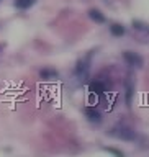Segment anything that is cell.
Masks as SVG:
<instances>
[{
  "label": "cell",
  "instance_id": "cell-1",
  "mask_svg": "<svg viewBox=\"0 0 149 157\" xmlns=\"http://www.w3.org/2000/svg\"><path fill=\"white\" fill-rule=\"evenodd\" d=\"M113 136H116L121 141H133L136 137V132L128 126H116L113 129Z\"/></svg>",
  "mask_w": 149,
  "mask_h": 157
},
{
  "label": "cell",
  "instance_id": "cell-2",
  "mask_svg": "<svg viewBox=\"0 0 149 157\" xmlns=\"http://www.w3.org/2000/svg\"><path fill=\"white\" fill-rule=\"evenodd\" d=\"M123 57L128 62V66H131V67H143V64H144L143 57L138 52H133V51H125L123 52Z\"/></svg>",
  "mask_w": 149,
  "mask_h": 157
},
{
  "label": "cell",
  "instance_id": "cell-3",
  "mask_svg": "<svg viewBox=\"0 0 149 157\" xmlns=\"http://www.w3.org/2000/svg\"><path fill=\"white\" fill-rule=\"evenodd\" d=\"M85 116L88 118V121H92V123H100L102 121L100 111H98L97 108H93V106H87L85 108Z\"/></svg>",
  "mask_w": 149,
  "mask_h": 157
},
{
  "label": "cell",
  "instance_id": "cell-4",
  "mask_svg": "<svg viewBox=\"0 0 149 157\" xmlns=\"http://www.w3.org/2000/svg\"><path fill=\"white\" fill-rule=\"evenodd\" d=\"M90 92L95 93V95H103V93L107 92V87H105V83H103V82L95 80V82L90 83Z\"/></svg>",
  "mask_w": 149,
  "mask_h": 157
},
{
  "label": "cell",
  "instance_id": "cell-5",
  "mask_svg": "<svg viewBox=\"0 0 149 157\" xmlns=\"http://www.w3.org/2000/svg\"><path fill=\"white\" fill-rule=\"evenodd\" d=\"M87 72H88V66H87V62L85 61H79L77 62V67H76V74H77V77H85L87 75Z\"/></svg>",
  "mask_w": 149,
  "mask_h": 157
},
{
  "label": "cell",
  "instance_id": "cell-6",
  "mask_svg": "<svg viewBox=\"0 0 149 157\" xmlns=\"http://www.w3.org/2000/svg\"><path fill=\"white\" fill-rule=\"evenodd\" d=\"M88 17H90L95 23H105V17H103V13L100 10H95V8L90 10V12H88Z\"/></svg>",
  "mask_w": 149,
  "mask_h": 157
},
{
  "label": "cell",
  "instance_id": "cell-7",
  "mask_svg": "<svg viewBox=\"0 0 149 157\" xmlns=\"http://www.w3.org/2000/svg\"><path fill=\"white\" fill-rule=\"evenodd\" d=\"M110 31H112L113 36H123V34H125V28H123L121 25L115 23V25H112V26H110Z\"/></svg>",
  "mask_w": 149,
  "mask_h": 157
},
{
  "label": "cell",
  "instance_id": "cell-8",
  "mask_svg": "<svg viewBox=\"0 0 149 157\" xmlns=\"http://www.w3.org/2000/svg\"><path fill=\"white\" fill-rule=\"evenodd\" d=\"M33 3H34V0H17V2H15V5H17L18 8H22V10L29 8Z\"/></svg>",
  "mask_w": 149,
  "mask_h": 157
},
{
  "label": "cell",
  "instance_id": "cell-9",
  "mask_svg": "<svg viewBox=\"0 0 149 157\" xmlns=\"http://www.w3.org/2000/svg\"><path fill=\"white\" fill-rule=\"evenodd\" d=\"M133 90H135V87H133V83H131L130 80H128V82H126V103H128V105H131Z\"/></svg>",
  "mask_w": 149,
  "mask_h": 157
},
{
  "label": "cell",
  "instance_id": "cell-10",
  "mask_svg": "<svg viewBox=\"0 0 149 157\" xmlns=\"http://www.w3.org/2000/svg\"><path fill=\"white\" fill-rule=\"evenodd\" d=\"M41 77H43V78H56V77H57V74H56V71L43 69V71H41Z\"/></svg>",
  "mask_w": 149,
  "mask_h": 157
},
{
  "label": "cell",
  "instance_id": "cell-11",
  "mask_svg": "<svg viewBox=\"0 0 149 157\" xmlns=\"http://www.w3.org/2000/svg\"><path fill=\"white\" fill-rule=\"evenodd\" d=\"M133 26H135L136 29H139V31L149 33V25H144V23H141V21H133Z\"/></svg>",
  "mask_w": 149,
  "mask_h": 157
},
{
  "label": "cell",
  "instance_id": "cell-12",
  "mask_svg": "<svg viewBox=\"0 0 149 157\" xmlns=\"http://www.w3.org/2000/svg\"><path fill=\"white\" fill-rule=\"evenodd\" d=\"M105 151H107V152H110V154H113L115 157H125V154H123L121 151L115 149V147H105Z\"/></svg>",
  "mask_w": 149,
  "mask_h": 157
}]
</instances>
